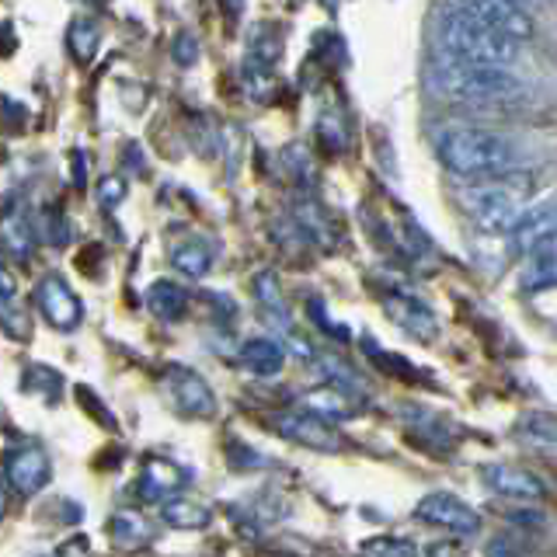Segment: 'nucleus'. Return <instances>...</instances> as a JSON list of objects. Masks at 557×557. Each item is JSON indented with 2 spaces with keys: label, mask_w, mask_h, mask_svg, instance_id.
Segmentation results:
<instances>
[{
  "label": "nucleus",
  "mask_w": 557,
  "mask_h": 557,
  "mask_svg": "<svg viewBox=\"0 0 557 557\" xmlns=\"http://www.w3.org/2000/svg\"><path fill=\"white\" fill-rule=\"evenodd\" d=\"M435 153L449 174L467 182H487L512 174L519 164V150L509 136L474 129V126H453L435 136Z\"/></svg>",
  "instance_id": "f257e3e1"
},
{
  "label": "nucleus",
  "mask_w": 557,
  "mask_h": 557,
  "mask_svg": "<svg viewBox=\"0 0 557 557\" xmlns=\"http://www.w3.org/2000/svg\"><path fill=\"white\" fill-rule=\"evenodd\" d=\"M429 84L435 95L453 98V101H467V104H505L527 95V87L516 74L498 66H467V63H453L440 60L429 70Z\"/></svg>",
  "instance_id": "f03ea898"
},
{
  "label": "nucleus",
  "mask_w": 557,
  "mask_h": 557,
  "mask_svg": "<svg viewBox=\"0 0 557 557\" xmlns=\"http://www.w3.org/2000/svg\"><path fill=\"white\" fill-rule=\"evenodd\" d=\"M440 46L443 57L453 63H467V66H498L509 70V63H516L519 46L505 35L484 28L474 17H467L463 11L449 8L440 22Z\"/></svg>",
  "instance_id": "7ed1b4c3"
},
{
  "label": "nucleus",
  "mask_w": 557,
  "mask_h": 557,
  "mask_svg": "<svg viewBox=\"0 0 557 557\" xmlns=\"http://www.w3.org/2000/svg\"><path fill=\"white\" fill-rule=\"evenodd\" d=\"M502 178L474 182L470 188L460 191L463 213L474 220V226L484 234H509L522 213V188H516L512 182H502Z\"/></svg>",
  "instance_id": "20e7f679"
},
{
  "label": "nucleus",
  "mask_w": 557,
  "mask_h": 557,
  "mask_svg": "<svg viewBox=\"0 0 557 557\" xmlns=\"http://www.w3.org/2000/svg\"><path fill=\"white\" fill-rule=\"evenodd\" d=\"M453 8L463 11L467 17H474L484 28L512 39L516 46L533 39V17L519 8V0H457Z\"/></svg>",
  "instance_id": "39448f33"
},
{
  "label": "nucleus",
  "mask_w": 557,
  "mask_h": 557,
  "mask_svg": "<svg viewBox=\"0 0 557 557\" xmlns=\"http://www.w3.org/2000/svg\"><path fill=\"white\" fill-rule=\"evenodd\" d=\"M272 429L283 435V440L296 443V446H307V449H318V453H338L345 449L342 432L327 422V418L313 414V411H286V414H275L272 418Z\"/></svg>",
  "instance_id": "423d86ee"
},
{
  "label": "nucleus",
  "mask_w": 557,
  "mask_h": 557,
  "mask_svg": "<svg viewBox=\"0 0 557 557\" xmlns=\"http://www.w3.org/2000/svg\"><path fill=\"white\" fill-rule=\"evenodd\" d=\"M35 307H39L42 318L57 327V331H74L81 327L84 321V304H81V296L66 286V278L63 275H42L39 283H35Z\"/></svg>",
  "instance_id": "0eeeda50"
},
{
  "label": "nucleus",
  "mask_w": 557,
  "mask_h": 557,
  "mask_svg": "<svg viewBox=\"0 0 557 557\" xmlns=\"http://www.w3.org/2000/svg\"><path fill=\"white\" fill-rule=\"evenodd\" d=\"M414 516L422 522H429V527H435V530L453 533V536H474L481 530V516L470 509L463 498L449 495V492L425 495L422 502H418Z\"/></svg>",
  "instance_id": "6e6552de"
},
{
  "label": "nucleus",
  "mask_w": 557,
  "mask_h": 557,
  "mask_svg": "<svg viewBox=\"0 0 557 557\" xmlns=\"http://www.w3.org/2000/svg\"><path fill=\"white\" fill-rule=\"evenodd\" d=\"M164 391L185 418H213L216 414V394L213 387L188 366H171L164 373Z\"/></svg>",
  "instance_id": "1a4fd4ad"
},
{
  "label": "nucleus",
  "mask_w": 557,
  "mask_h": 557,
  "mask_svg": "<svg viewBox=\"0 0 557 557\" xmlns=\"http://www.w3.org/2000/svg\"><path fill=\"white\" fill-rule=\"evenodd\" d=\"M509 237L519 255H530L536 248H544V244H554L557 240V196L522 209Z\"/></svg>",
  "instance_id": "9d476101"
},
{
  "label": "nucleus",
  "mask_w": 557,
  "mask_h": 557,
  "mask_svg": "<svg viewBox=\"0 0 557 557\" xmlns=\"http://www.w3.org/2000/svg\"><path fill=\"white\" fill-rule=\"evenodd\" d=\"M49 474H52V467H49V457L39 449V446H17L8 453V460H4V481L11 492L17 495H39L42 487L49 484Z\"/></svg>",
  "instance_id": "9b49d317"
},
{
  "label": "nucleus",
  "mask_w": 557,
  "mask_h": 557,
  "mask_svg": "<svg viewBox=\"0 0 557 557\" xmlns=\"http://www.w3.org/2000/svg\"><path fill=\"white\" fill-rule=\"evenodd\" d=\"M484 481L492 487L495 495L502 498H516V502H540L547 495V487L540 484L536 474H527V470L509 467V463H487L484 470Z\"/></svg>",
  "instance_id": "f8f14e48"
},
{
  "label": "nucleus",
  "mask_w": 557,
  "mask_h": 557,
  "mask_svg": "<svg viewBox=\"0 0 557 557\" xmlns=\"http://www.w3.org/2000/svg\"><path fill=\"white\" fill-rule=\"evenodd\" d=\"M0 255L11 261H28L35 255V226L22 206H8L0 213Z\"/></svg>",
  "instance_id": "ddd939ff"
},
{
  "label": "nucleus",
  "mask_w": 557,
  "mask_h": 557,
  "mask_svg": "<svg viewBox=\"0 0 557 557\" xmlns=\"http://www.w3.org/2000/svg\"><path fill=\"white\" fill-rule=\"evenodd\" d=\"M387 313H391V321L397 327H405L408 335H414V338H435V331H440V324H435V313L422 300L408 296V293H391L387 296Z\"/></svg>",
  "instance_id": "4468645a"
},
{
  "label": "nucleus",
  "mask_w": 557,
  "mask_h": 557,
  "mask_svg": "<svg viewBox=\"0 0 557 557\" xmlns=\"http://www.w3.org/2000/svg\"><path fill=\"white\" fill-rule=\"evenodd\" d=\"M185 484V470L178 463H171L168 457H150L139 474V495L147 502H164Z\"/></svg>",
  "instance_id": "2eb2a0df"
},
{
  "label": "nucleus",
  "mask_w": 557,
  "mask_h": 557,
  "mask_svg": "<svg viewBox=\"0 0 557 557\" xmlns=\"http://www.w3.org/2000/svg\"><path fill=\"white\" fill-rule=\"evenodd\" d=\"M0 331L14 342H28L32 338V318L25 313L22 300H17V286L14 275L0 265Z\"/></svg>",
  "instance_id": "dca6fc26"
},
{
  "label": "nucleus",
  "mask_w": 557,
  "mask_h": 557,
  "mask_svg": "<svg viewBox=\"0 0 557 557\" xmlns=\"http://www.w3.org/2000/svg\"><path fill=\"white\" fill-rule=\"evenodd\" d=\"M244 370H251L255 376H275L286 366V348L275 338H248L237 352Z\"/></svg>",
  "instance_id": "f3484780"
},
{
  "label": "nucleus",
  "mask_w": 557,
  "mask_h": 557,
  "mask_svg": "<svg viewBox=\"0 0 557 557\" xmlns=\"http://www.w3.org/2000/svg\"><path fill=\"white\" fill-rule=\"evenodd\" d=\"M161 519L168 522L171 530H206L213 512L206 509L202 502L185 498V495H171L161 502Z\"/></svg>",
  "instance_id": "a211bd4d"
},
{
  "label": "nucleus",
  "mask_w": 557,
  "mask_h": 557,
  "mask_svg": "<svg viewBox=\"0 0 557 557\" xmlns=\"http://www.w3.org/2000/svg\"><path fill=\"white\" fill-rule=\"evenodd\" d=\"M147 304L161 321H178L188 310V293L178 283H171V278H157L147 293Z\"/></svg>",
  "instance_id": "6ab92c4d"
},
{
  "label": "nucleus",
  "mask_w": 557,
  "mask_h": 557,
  "mask_svg": "<svg viewBox=\"0 0 557 557\" xmlns=\"http://www.w3.org/2000/svg\"><path fill=\"white\" fill-rule=\"evenodd\" d=\"M101 46V25L95 22V17H74L66 28V49L70 57H74L81 66L95 60V52Z\"/></svg>",
  "instance_id": "aec40b11"
},
{
  "label": "nucleus",
  "mask_w": 557,
  "mask_h": 557,
  "mask_svg": "<svg viewBox=\"0 0 557 557\" xmlns=\"http://www.w3.org/2000/svg\"><path fill=\"white\" fill-rule=\"evenodd\" d=\"M171 261H174V269H178L182 275L188 278H202L209 269H213V251H209V244L206 240H182L178 248L171 251Z\"/></svg>",
  "instance_id": "412c9836"
},
{
  "label": "nucleus",
  "mask_w": 557,
  "mask_h": 557,
  "mask_svg": "<svg viewBox=\"0 0 557 557\" xmlns=\"http://www.w3.org/2000/svg\"><path fill=\"white\" fill-rule=\"evenodd\" d=\"M240 84H244V95H248L251 101L258 104H269L275 95H278V81L275 74L265 66V63H258V60H248L240 70Z\"/></svg>",
  "instance_id": "4be33fe9"
},
{
  "label": "nucleus",
  "mask_w": 557,
  "mask_h": 557,
  "mask_svg": "<svg viewBox=\"0 0 557 557\" xmlns=\"http://www.w3.org/2000/svg\"><path fill=\"white\" fill-rule=\"evenodd\" d=\"M527 258H530V265H527V286L530 289H550V286H557V240L530 251Z\"/></svg>",
  "instance_id": "5701e85b"
},
{
  "label": "nucleus",
  "mask_w": 557,
  "mask_h": 557,
  "mask_svg": "<svg viewBox=\"0 0 557 557\" xmlns=\"http://www.w3.org/2000/svg\"><path fill=\"white\" fill-rule=\"evenodd\" d=\"M248 52H251V60L272 66L278 57H283V32L275 25H258L248 39Z\"/></svg>",
  "instance_id": "b1692460"
},
{
  "label": "nucleus",
  "mask_w": 557,
  "mask_h": 557,
  "mask_svg": "<svg viewBox=\"0 0 557 557\" xmlns=\"http://www.w3.org/2000/svg\"><path fill=\"white\" fill-rule=\"evenodd\" d=\"M362 557H422L418 547L405 536H370L366 544L359 547Z\"/></svg>",
  "instance_id": "393cba45"
},
{
  "label": "nucleus",
  "mask_w": 557,
  "mask_h": 557,
  "mask_svg": "<svg viewBox=\"0 0 557 557\" xmlns=\"http://www.w3.org/2000/svg\"><path fill=\"white\" fill-rule=\"evenodd\" d=\"M255 296H258V304L265 307L269 313H275V318H283V313H286V304H283V293H278L275 272H258L255 275Z\"/></svg>",
  "instance_id": "a878e982"
},
{
  "label": "nucleus",
  "mask_w": 557,
  "mask_h": 557,
  "mask_svg": "<svg viewBox=\"0 0 557 557\" xmlns=\"http://www.w3.org/2000/svg\"><path fill=\"white\" fill-rule=\"evenodd\" d=\"M112 536H115L119 547H139V544H147V530H144V522H139L136 516H119V519H112Z\"/></svg>",
  "instance_id": "bb28decb"
},
{
  "label": "nucleus",
  "mask_w": 557,
  "mask_h": 557,
  "mask_svg": "<svg viewBox=\"0 0 557 557\" xmlns=\"http://www.w3.org/2000/svg\"><path fill=\"white\" fill-rule=\"evenodd\" d=\"M318 136H321V144L327 147V150H335V153H342L345 150V129H342V122H338V115L335 112H324L321 115V122H318Z\"/></svg>",
  "instance_id": "cd10ccee"
},
{
  "label": "nucleus",
  "mask_w": 557,
  "mask_h": 557,
  "mask_svg": "<svg viewBox=\"0 0 557 557\" xmlns=\"http://www.w3.org/2000/svg\"><path fill=\"white\" fill-rule=\"evenodd\" d=\"M42 234H46V240L52 244V248H63V244L70 240V223H66V216L60 213V209H46V213H42Z\"/></svg>",
  "instance_id": "c85d7f7f"
},
{
  "label": "nucleus",
  "mask_w": 557,
  "mask_h": 557,
  "mask_svg": "<svg viewBox=\"0 0 557 557\" xmlns=\"http://www.w3.org/2000/svg\"><path fill=\"white\" fill-rule=\"evenodd\" d=\"M126 191H129L126 178H119V174H104L101 185H98V202L104 209H115L122 199H126Z\"/></svg>",
  "instance_id": "c756f323"
},
{
  "label": "nucleus",
  "mask_w": 557,
  "mask_h": 557,
  "mask_svg": "<svg viewBox=\"0 0 557 557\" xmlns=\"http://www.w3.org/2000/svg\"><path fill=\"white\" fill-rule=\"evenodd\" d=\"M171 57L178 66H191L199 60V42H196V35L191 32H178L174 35V49H171Z\"/></svg>",
  "instance_id": "7c9ffc66"
},
{
  "label": "nucleus",
  "mask_w": 557,
  "mask_h": 557,
  "mask_svg": "<svg viewBox=\"0 0 557 557\" xmlns=\"http://www.w3.org/2000/svg\"><path fill=\"white\" fill-rule=\"evenodd\" d=\"M283 164L289 168V174L293 178H300V182H307V174H310V157H307V150L304 147H286L283 150Z\"/></svg>",
  "instance_id": "2f4dec72"
},
{
  "label": "nucleus",
  "mask_w": 557,
  "mask_h": 557,
  "mask_svg": "<svg viewBox=\"0 0 557 557\" xmlns=\"http://www.w3.org/2000/svg\"><path fill=\"white\" fill-rule=\"evenodd\" d=\"M429 557H467L457 544H432L429 547Z\"/></svg>",
  "instance_id": "473e14b6"
},
{
  "label": "nucleus",
  "mask_w": 557,
  "mask_h": 557,
  "mask_svg": "<svg viewBox=\"0 0 557 557\" xmlns=\"http://www.w3.org/2000/svg\"><path fill=\"white\" fill-rule=\"evenodd\" d=\"M487 557H516L509 540H495V544H487Z\"/></svg>",
  "instance_id": "72a5a7b5"
},
{
  "label": "nucleus",
  "mask_w": 557,
  "mask_h": 557,
  "mask_svg": "<svg viewBox=\"0 0 557 557\" xmlns=\"http://www.w3.org/2000/svg\"><path fill=\"white\" fill-rule=\"evenodd\" d=\"M74 185L84 188V153L81 150L74 153Z\"/></svg>",
  "instance_id": "f704fd0d"
},
{
  "label": "nucleus",
  "mask_w": 557,
  "mask_h": 557,
  "mask_svg": "<svg viewBox=\"0 0 557 557\" xmlns=\"http://www.w3.org/2000/svg\"><path fill=\"white\" fill-rule=\"evenodd\" d=\"M226 8H231V14H240L244 11V0H223Z\"/></svg>",
  "instance_id": "c9c22d12"
},
{
  "label": "nucleus",
  "mask_w": 557,
  "mask_h": 557,
  "mask_svg": "<svg viewBox=\"0 0 557 557\" xmlns=\"http://www.w3.org/2000/svg\"><path fill=\"white\" fill-rule=\"evenodd\" d=\"M4 487H8V481L0 478V512H4V502H8V495H4Z\"/></svg>",
  "instance_id": "e433bc0d"
},
{
  "label": "nucleus",
  "mask_w": 557,
  "mask_h": 557,
  "mask_svg": "<svg viewBox=\"0 0 557 557\" xmlns=\"http://www.w3.org/2000/svg\"><path fill=\"white\" fill-rule=\"evenodd\" d=\"M321 4H327L331 11H335V0H321Z\"/></svg>",
  "instance_id": "4c0bfd02"
}]
</instances>
